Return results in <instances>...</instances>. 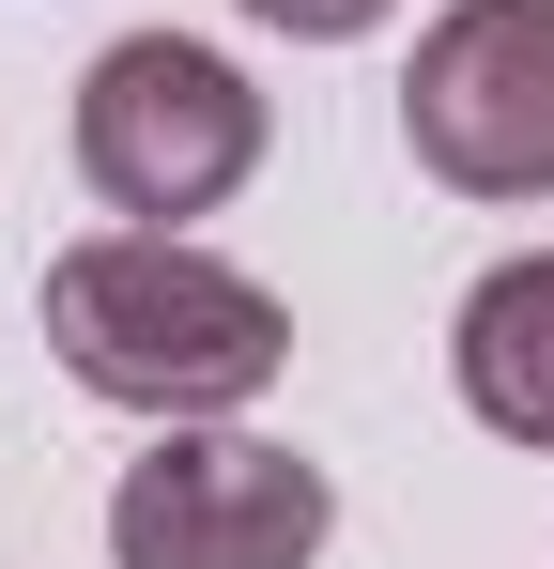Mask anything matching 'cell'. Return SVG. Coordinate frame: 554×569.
Segmentation results:
<instances>
[{
	"label": "cell",
	"mask_w": 554,
	"mask_h": 569,
	"mask_svg": "<svg viewBox=\"0 0 554 569\" xmlns=\"http://www.w3.org/2000/svg\"><path fill=\"white\" fill-rule=\"evenodd\" d=\"M324 539H339L324 462H293L263 431H170L108 492V555L123 569H308Z\"/></svg>",
	"instance_id": "277c9868"
},
{
	"label": "cell",
	"mask_w": 554,
	"mask_h": 569,
	"mask_svg": "<svg viewBox=\"0 0 554 569\" xmlns=\"http://www.w3.org/2000/svg\"><path fill=\"white\" fill-rule=\"evenodd\" d=\"M247 16H263V31H293V47H355L385 0H247Z\"/></svg>",
	"instance_id": "8992f818"
},
{
	"label": "cell",
	"mask_w": 554,
	"mask_h": 569,
	"mask_svg": "<svg viewBox=\"0 0 554 569\" xmlns=\"http://www.w3.org/2000/svg\"><path fill=\"white\" fill-rule=\"evenodd\" d=\"M78 170H92L108 216L185 231V216H216V200L263 170V93L216 47H185V31H123L78 78Z\"/></svg>",
	"instance_id": "7a4b0ae2"
},
{
	"label": "cell",
	"mask_w": 554,
	"mask_h": 569,
	"mask_svg": "<svg viewBox=\"0 0 554 569\" xmlns=\"http://www.w3.org/2000/svg\"><path fill=\"white\" fill-rule=\"evenodd\" d=\"M47 355H62L92 400L185 431V416H231V400L277 385L293 308H277L247 262L185 247V231H92V247L47 262Z\"/></svg>",
	"instance_id": "6da1fadb"
},
{
	"label": "cell",
	"mask_w": 554,
	"mask_h": 569,
	"mask_svg": "<svg viewBox=\"0 0 554 569\" xmlns=\"http://www.w3.org/2000/svg\"><path fill=\"white\" fill-rule=\"evenodd\" d=\"M400 139L462 200H554V0H447L400 62Z\"/></svg>",
	"instance_id": "3957f363"
},
{
	"label": "cell",
	"mask_w": 554,
	"mask_h": 569,
	"mask_svg": "<svg viewBox=\"0 0 554 569\" xmlns=\"http://www.w3.org/2000/svg\"><path fill=\"white\" fill-rule=\"evenodd\" d=\"M447 370H462V400H477V431L554 447V247H524V262H493V278L462 292Z\"/></svg>",
	"instance_id": "5b68a950"
}]
</instances>
